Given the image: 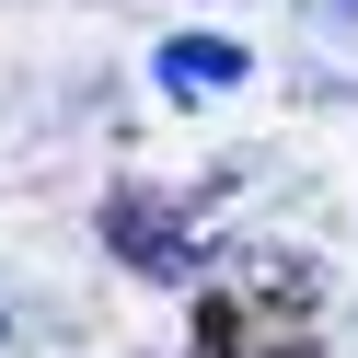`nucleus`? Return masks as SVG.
Listing matches in <instances>:
<instances>
[{"label":"nucleus","instance_id":"nucleus-1","mask_svg":"<svg viewBox=\"0 0 358 358\" xmlns=\"http://www.w3.org/2000/svg\"><path fill=\"white\" fill-rule=\"evenodd\" d=\"M104 243H116L139 278H185V266H196V243H185V231H162V196H139V185L104 196Z\"/></svg>","mask_w":358,"mask_h":358},{"label":"nucleus","instance_id":"nucleus-2","mask_svg":"<svg viewBox=\"0 0 358 358\" xmlns=\"http://www.w3.org/2000/svg\"><path fill=\"white\" fill-rule=\"evenodd\" d=\"M243 70H255L243 35H162V47H150V81H162V93H231Z\"/></svg>","mask_w":358,"mask_h":358}]
</instances>
